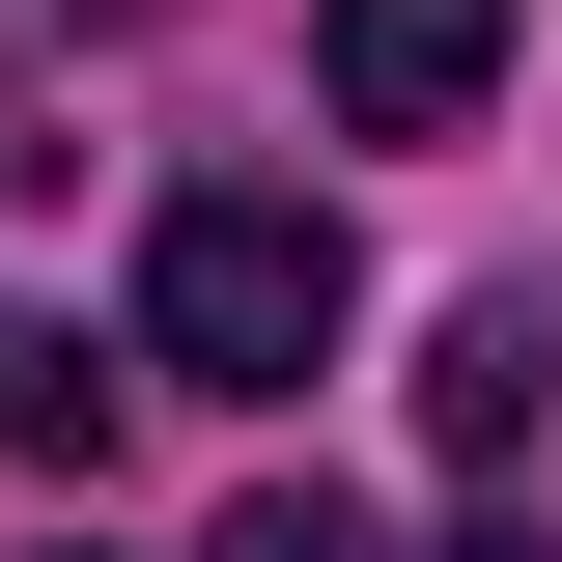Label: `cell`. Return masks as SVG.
<instances>
[{"mask_svg": "<svg viewBox=\"0 0 562 562\" xmlns=\"http://www.w3.org/2000/svg\"><path fill=\"white\" fill-rule=\"evenodd\" d=\"M422 422H450V479H535V422H562V338H535V310H450Z\"/></svg>", "mask_w": 562, "mask_h": 562, "instance_id": "3", "label": "cell"}, {"mask_svg": "<svg viewBox=\"0 0 562 562\" xmlns=\"http://www.w3.org/2000/svg\"><path fill=\"white\" fill-rule=\"evenodd\" d=\"M29 562H113V535H29Z\"/></svg>", "mask_w": 562, "mask_h": 562, "instance_id": "7", "label": "cell"}, {"mask_svg": "<svg viewBox=\"0 0 562 562\" xmlns=\"http://www.w3.org/2000/svg\"><path fill=\"white\" fill-rule=\"evenodd\" d=\"M450 562H535V506H479V535H450Z\"/></svg>", "mask_w": 562, "mask_h": 562, "instance_id": "6", "label": "cell"}, {"mask_svg": "<svg viewBox=\"0 0 562 562\" xmlns=\"http://www.w3.org/2000/svg\"><path fill=\"white\" fill-rule=\"evenodd\" d=\"M310 85H338V140H479L506 0H310Z\"/></svg>", "mask_w": 562, "mask_h": 562, "instance_id": "2", "label": "cell"}, {"mask_svg": "<svg viewBox=\"0 0 562 562\" xmlns=\"http://www.w3.org/2000/svg\"><path fill=\"white\" fill-rule=\"evenodd\" d=\"M338 338H366L338 198H254V169H198V198L140 225V366H169V394H310Z\"/></svg>", "mask_w": 562, "mask_h": 562, "instance_id": "1", "label": "cell"}, {"mask_svg": "<svg viewBox=\"0 0 562 562\" xmlns=\"http://www.w3.org/2000/svg\"><path fill=\"white\" fill-rule=\"evenodd\" d=\"M198 562H366V506H310V479H281V506H225Z\"/></svg>", "mask_w": 562, "mask_h": 562, "instance_id": "5", "label": "cell"}, {"mask_svg": "<svg viewBox=\"0 0 562 562\" xmlns=\"http://www.w3.org/2000/svg\"><path fill=\"white\" fill-rule=\"evenodd\" d=\"M85 394H113V366H85V338H29V310H0V450H85Z\"/></svg>", "mask_w": 562, "mask_h": 562, "instance_id": "4", "label": "cell"}]
</instances>
